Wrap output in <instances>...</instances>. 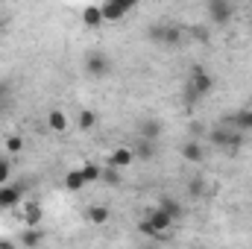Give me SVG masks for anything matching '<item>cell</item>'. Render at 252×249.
Instances as JSON below:
<instances>
[{
	"label": "cell",
	"mask_w": 252,
	"mask_h": 249,
	"mask_svg": "<svg viewBox=\"0 0 252 249\" xmlns=\"http://www.w3.org/2000/svg\"><path fill=\"white\" fill-rule=\"evenodd\" d=\"M9 182V161H0V185Z\"/></svg>",
	"instance_id": "obj_27"
},
{
	"label": "cell",
	"mask_w": 252,
	"mask_h": 249,
	"mask_svg": "<svg viewBox=\"0 0 252 249\" xmlns=\"http://www.w3.org/2000/svg\"><path fill=\"white\" fill-rule=\"evenodd\" d=\"M47 126H50L53 132H64V129H67V115L59 112V109H53V112L47 115Z\"/></svg>",
	"instance_id": "obj_13"
},
{
	"label": "cell",
	"mask_w": 252,
	"mask_h": 249,
	"mask_svg": "<svg viewBox=\"0 0 252 249\" xmlns=\"http://www.w3.org/2000/svg\"><path fill=\"white\" fill-rule=\"evenodd\" d=\"M179 38H182V32H179V27H167V32H164V44H179Z\"/></svg>",
	"instance_id": "obj_24"
},
{
	"label": "cell",
	"mask_w": 252,
	"mask_h": 249,
	"mask_svg": "<svg viewBox=\"0 0 252 249\" xmlns=\"http://www.w3.org/2000/svg\"><path fill=\"white\" fill-rule=\"evenodd\" d=\"M153 153H156V150H153L150 141H138V156H141V158H153Z\"/></svg>",
	"instance_id": "obj_25"
},
{
	"label": "cell",
	"mask_w": 252,
	"mask_h": 249,
	"mask_svg": "<svg viewBox=\"0 0 252 249\" xmlns=\"http://www.w3.org/2000/svg\"><path fill=\"white\" fill-rule=\"evenodd\" d=\"M85 70H88V76L100 79V76H109V73H112V62H109L106 53H91V56L85 59Z\"/></svg>",
	"instance_id": "obj_3"
},
{
	"label": "cell",
	"mask_w": 252,
	"mask_h": 249,
	"mask_svg": "<svg viewBox=\"0 0 252 249\" xmlns=\"http://www.w3.org/2000/svg\"><path fill=\"white\" fill-rule=\"evenodd\" d=\"M21 199V187H0V208H12Z\"/></svg>",
	"instance_id": "obj_12"
},
{
	"label": "cell",
	"mask_w": 252,
	"mask_h": 249,
	"mask_svg": "<svg viewBox=\"0 0 252 249\" xmlns=\"http://www.w3.org/2000/svg\"><path fill=\"white\" fill-rule=\"evenodd\" d=\"M158 208H161L167 217H173V220H179V217L185 214V211H182V205H179L176 199H161V205H158Z\"/></svg>",
	"instance_id": "obj_16"
},
{
	"label": "cell",
	"mask_w": 252,
	"mask_h": 249,
	"mask_svg": "<svg viewBox=\"0 0 252 249\" xmlns=\"http://www.w3.org/2000/svg\"><path fill=\"white\" fill-rule=\"evenodd\" d=\"M214 144H220V147H226L229 153H235V150L244 144V132H241V129H235V132L217 129V132H214Z\"/></svg>",
	"instance_id": "obj_4"
},
{
	"label": "cell",
	"mask_w": 252,
	"mask_h": 249,
	"mask_svg": "<svg viewBox=\"0 0 252 249\" xmlns=\"http://www.w3.org/2000/svg\"><path fill=\"white\" fill-rule=\"evenodd\" d=\"M147 223H150V226L161 235V232H167V229L173 226V217H167L161 208H150V211H147Z\"/></svg>",
	"instance_id": "obj_7"
},
{
	"label": "cell",
	"mask_w": 252,
	"mask_h": 249,
	"mask_svg": "<svg viewBox=\"0 0 252 249\" xmlns=\"http://www.w3.org/2000/svg\"><path fill=\"white\" fill-rule=\"evenodd\" d=\"M21 244H24V247H38V244H41V232H38V229H27V232H24V235H21Z\"/></svg>",
	"instance_id": "obj_18"
},
{
	"label": "cell",
	"mask_w": 252,
	"mask_h": 249,
	"mask_svg": "<svg viewBox=\"0 0 252 249\" xmlns=\"http://www.w3.org/2000/svg\"><path fill=\"white\" fill-rule=\"evenodd\" d=\"M164 32H167V27H164V24H156V27H150L147 35H150L156 44H164Z\"/></svg>",
	"instance_id": "obj_21"
},
{
	"label": "cell",
	"mask_w": 252,
	"mask_h": 249,
	"mask_svg": "<svg viewBox=\"0 0 252 249\" xmlns=\"http://www.w3.org/2000/svg\"><path fill=\"white\" fill-rule=\"evenodd\" d=\"M138 229H141V232H144V235H150V238H161V235H158V232H156V229H153V226H150V223H147V220H144V223H141V226H138Z\"/></svg>",
	"instance_id": "obj_26"
},
{
	"label": "cell",
	"mask_w": 252,
	"mask_h": 249,
	"mask_svg": "<svg viewBox=\"0 0 252 249\" xmlns=\"http://www.w3.org/2000/svg\"><path fill=\"white\" fill-rule=\"evenodd\" d=\"M205 9H208V18H211L214 24H226V21L232 18V12H235L232 3H226V0H211Z\"/></svg>",
	"instance_id": "obj_5"
},
{
	"label": "cell",
	"mask_w": 252,
	"mask_h": 249,
	"mask_svg": "<svg viewBox=\"0 0 252 249\" xmlns=\"http://www.w3.org/2000/svg\"><path fill=\"white\" fill-rule=\"evenodd\" d=\"M199 249H205V247H199Z\"/></svg>",
	"instance_id": "obj_31"
},
{
	"label": "cell",
	"mask_w": 252,
	"mask_h": 249,
	"mask_svg": "<svg viewBox=\"0 0 252 249\" xmlns=\"http://www.w3.org/2000/svg\"><path fill=\"white\" fill-rule=\"evenodd\" d=\"M0 249H15V244L12 241H0Z\"/></svg>",
	"instance_id": "obj_30"
},
{
	"label": "cell",
	"mask_w": 252,
	"mask_h": 249,
	"mask_svg": "<svg viewBox=\"0 0 252 249\" xmlns=\"http://www.w3.org/2000/svg\"><path fill=\"white\" fill-rule=\"evenodd\" d=\"M190 193H193V196H196V193H202V185H199V182H190Z\"/></svg>",
	"instance_id": "obj_29"
},
{
	"label": "cell",
	"mask_w": 252,
	"mask_h": 249,
	"mask_svg": "<svg viewBox=\"0 0 252 249\" xmlns=\"http://www.w3.org/2000/svg\"><path fill=\"white\" fill-rule=\"evenodd\" d=\"M135 161V150H129V147H118L112 156H109V167H115V170H124V167H129Z\"/></svg>",
	"instance_id": "obj_6"
},
{
	"label": "cell",
	"mask_w": 252,
	"mask_h": 249,
	"mask_svg": "<svg viewBox=\"0 0 252 249\" xmlns=\"http://www.w3.org/2000/svg\"><path fill=\"white\" fill-rule=\"evenodd\" d=\"M235 126L244 132V129H252V112H241L238 118H235Z\"/></svg>",
	"instance_id": "obj_23"
},
{
	"label": "cell",
	"mask_w": 252,
	"mask_h": 249,
	"mask_svg": "<svg viewBox=\"0 0 252 249\" xmlns=\"http://www.w3.org/2000/svg\"><path fill=\"white\" fill-rule=\"evenodd\" d=\"M132 0H109V3H103L100 6V12H103V21H109V24H115V21H121L126 18V12H132Z\"/></svg>",
	"instance_id": "obj_2"
},
{
	"label": "cell",
	"mask_w": 252,
	"mask_h": 249,
	"mask_svg": "<svg viewBox=\"0 0 252 249\" xmlns=\"http://www.w3.org/2000/svg\"><path fill=\"white\" fill-rule=\"evenodd\" d=\"M82 24H85L88 30H97V27H103L106 21H103V12H100V6H94V3H91V6H85V9H82Z\"/></svg>",
	"instance_id": "obj_9"
},
{
	"label": "cell",
	"mask_w": 252,
	"mask_h": 249,
	"mask_svg": "<svg viewBox=\"0 0 252 249\" xmlns=\"http://www.w3.org/2000/svg\"><path fill=\"white\" fill-rule=\"evenodd\" d=\"M193 38H199V41H205V38H208V32H205V30H193Z\"/></svg>",
	"instance_id": "obj_28"
},
{
	"label": "cell",
	"mask_w": 252,
	"mask_h": 249,
	"mask_svg": "<svg viewBox=\"0 0 252 249\" xmlns=\"http://www.w3.org/2000/svg\"><path fill=\"white\" fill-rule=\"evenodd\" d=\"M214 88V79H211V73L205 70V67H193L190 70V82H188V97L193 100V97H205L208 91Z\"/></svg>",
	"instance_id": "obj_1"
},
{
	"label": "cell",
	"mask_w": 252,
	"mask_h": 249,
	"mask_svg": "<svg viewBox=\"0 0 252 249\" xmlns=\"http://www.w3.org/2000/svg\"><path fill=\"white\" fill-rule=\"evenodd\" d=\"M88 220L97 223V226H103V223L109 220V208H106V205H91V208H88Z\"/></svg>",
	"instance_id": "obj_17"
},
{
	"label": "cell",
	"mask_w": 252,
	"mask_h": 249,
	"mask_svg": "<svg viewBox=\"0 0 252 249\" xmlns=\"http://www.w3.org/2000/svg\"><path fill=\"white\" fill-rule=\"evenodd\" d=\"M100 182H109V185H121V170H115V167L103 164V176H100Z\"/></svg>",
	"instance_id": "obj_20"
},
{
	"label": "cell",
	"mask_w": 252,
	"mask_h": 249,
	"mask_svg": "<svg viewBox=\"0 0 252 249\" xmlns=\"http://www.w3.org/2000/svg\"><path fill=\"white\" fill-rule=\"evenodd\" d=\"M94 124H97V115H94L91 109H82V112H79V129L88 132V129H94Z\"/></svg>",
	"instance_id": "obj_19"
},
{
	"label": "cell",
	"mask_w": 252,
	"mask_h": 249,
	"mask_svg": "<svg viewBox=\"0 0 252 249\" xmlns=\"http://www.w3.org/2000/svg\"><path fill=\"white\" fill-rule=\"evenodd\" d=\"M182 158L190 161V164H199V161L205 158V153H202V147H199L196 141H188V144H182Z\"/></svg>",
	"instance_id": "obj_10"
},
{
	"label": "cell",
	"mask_w": 252,
	"mask_h": 249,
	"mask_svg": "<svg viewBox=\"0 0 252 249\" xmlns=\"http://www.w3.org/2000/svg\"><path fill=\"white\" fill-rule=\"evenodd\" d=\"M41 217H44V211H41V205H38V202H30V205L24 208V220H27V226H30V229H38Z\"/></svg>",
	"instance_id": "obj_11"
},
{
	"label": "cell",
	"mask_w": 252,
	"mask_h": 249,
	"mask_svg": "<svg viewBox=\"0 0 252 249\" xmlns=\"http://www.w3.org/2000/svg\"><path fill=\"white\" fill-rule=\"evenodd\" d=\"M138 129H141V141H150V144L158 141V135H161V124L156 118H144Z\"/></svg>",
	"instance_id": "obj_8"
},
{
	"label": "cell",
	"mask_w": 252,
	"mask_h": 249,
	"mask_svg": "<svg viewBox=\"0 0 252 249\" xmlns=\"http://www.w3.org/2000/svg\"><path fill=\"white\" fill-rule=\"evenodd\" d=\"M6 150H9V153H21V150H24V138H21V135H9V138H6Z\"/></svg>",
	"instance_id": "obj_22"
},
{
	"label": "cell",
	"mask_w": 252,
	"mask_h": 249,
	"mask_svg": "<svg viewBox=\"0 0 252 249\" xmlns=\"http://www.w3.org/2000/svg\"><path fill=\"white\" fill-rule=\"evenodd\" d=\"M79 170H82L85 182H100V176H103V167H100V164H94V161H85Z\"/></svg>",
	"instance_id": "obj_14"
},
{
	"label": "cell",
	"mask_w": 252,
	"mask_h": 249,
	"mask_svg": "<svg viewBox=\"0 0 252 249\" xmlns=\"http://www.w3.org/2000/svg\"><path fill=\"white\" fill-rule=\"evenodd\" d=\"M250 21H252V18H250Z\"/></svg>",
	"instance_id": "obj_32"
},
{
	"label": "cell",
	"mask_w": 252,
	"mask_h": 249,
	"mask_svg": "<svg viewBox=\"0 0 252 249\" xmlns=\"http://www.w3.org/2000/svg\"><path fill=\"white\" fill-rule=\"evenodd\" d=\"M85 176H82V170H70L67 176H64V187L67 190H79V187H85Z\"/></svg>",
	"instance_id": "obj_15"
}]
</instances>
